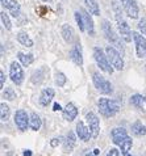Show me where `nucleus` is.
<instances>
[{
  "label": "nucleus",
  "mask_w": 146,
  "mask_h": 156,
  "mask_svg": "<svg viewBox=\"0 0 146 156\" xmlns=\"http://www.w3.org/2000/svg\"><path fill=\"white\" fill-rule=\"evenodd\" d=\"M113 9H115V19H116V24H117L120 37H121L125 42H130L132 37H133V33H132V30L129 28V24L125 21V19H124L122 15H121V12H120L119 4H117L116 0H113Z\"/></svg>",
  "instance_id": "obj_1"
},
{
  "label": "nucleus",
  "mask_w": 146,
  "mask_h": 156,
  "mask_svg": "<svg viewBox=\"0 0 146 156\" xmlns=\"http://www.w3.org/2000/svg\"><path fill=\"white\" fill-rule=\"evenodd\" d=\"M97 106H99V112L103 117H113L117 112L120 110V105L117 101L115 100H108V98H100L97 101Z\"/></svg>",
  "instance_id": "obj_2"
},
{
  "label": "nucleus",
  "mask_w": 146,
  "mask_h": 156,
  "mask_svg": "<svg viewBox=\"0 0 146 156\" xmlns=\"http://www.w3.org/2000/svg\"><path fill=\"white\" fill-rule=\"evenodd\" d=\"M93 58H95V60H96V63H97V66H99V68H100L101 71H104V72H107V73H112L113 72V70H115V67L113 66H111V63L109 62V59H108V57L103 53V50L100 49V47H95L93 49Z\"/></svg>",
  "instance_id": "obj_3"
},
{
  "label": "nucleus",
  "mask_w": 146,
  "mask_h": 156,
  "mask_svg": "<svg viewBox=\"0 0 146 156\" xmlns=\"http://www.w3.org/2000/svg\"><path fill=\"white\" fill-rule=\"evenodd\" d=\"M92 80H93V85H95V88L101 94H111L113 92L112 84H111L104 76H101L100 73H97V72L93 73V75H92Z\"/></svg>",
  "instance_id": "obj_4"
},
{
  "label": "nucleus",
  "mask_w": 146,
  "mask_h": 156,
  "mask_svg": "<svg viewBox=\"0 0 146 156\" xmlns=\"http://www.w3.org/2000/svg\"><path fill=\"white\" fill-rule=\"evenodd\" d=\"M105 53H107V57H108L109 62L112 63V66L115 67V70L121 71L124 68V60H122L121 54H120L113 46H107Z\"/></svg>",
  "instance_id": "obj_5"
},
{
  "label": "nucleus",
  "mask_w": 146,
  "mask_h": 156,
  "mask_svg": "<svg viewBox=\"0 0 146 156\" xmlns=\"http://www.w3.org/2000/svg\"><path fill=\"white\" fill-rule=\"evenodd\" d=\"M101 29H103V33H104V37L107 38V41H109L111 43H113L116 46H121L120 45V38L119 36L116 34L115 29L112 28V25L108 20H104L101 24Z\"/></svg>",
  "instance_id": "obj_6"
},
{
  "label": "nucleus",
  "mask_w": 146,
  "mask_h": 156,
  "mask_svg": "<svg viewBox=\"0 0 146 156\" xmlns=\"http://www.w3.org/2000/svg\"><path fill=\"white\" fill-rule=\"evenodd\" d=\"M9 76H11V80L13 81L16 85H21L24 81V72H23V68L17 62H12L11 67H9Z\"/></svg>",
  "instance_id": "obj_7"
},
{
  "label": "nucleus",
  "mask_w": 146,
  "mask_h": 156,
  "mask_svg": "<svg viewBox=\"0 0 146 156\" xmlns=\"http://www.w3.org/2000/svg\"><path fill=\"white\" fill-rule=\"evenodd\" d=\"M133 40H134L136 43L137 57L138 58L146 57V38L142 37V34H140L138 32H133Z\"/></svg>",
  "instance_id": "obj_8"
},
{
  "label": "nucleus",
  "mask_w": 146,
  "mask_h": 156,
  "mask_svg": "<svg viewBox=\"0 0 146 156\" xmlns=\"http://www.w3.org/2000/svg\"><path fill=\"white\" fill-rule=\"evenodd\" d=\"M86 119H87V123H88V127L91 130V134H92V138L96 139L99 136V131H100V123H99V118L96 117L95 113L89 112L86 115Z\"/></svg>",
  "instance_id": "obj_9"
},
{
  "label": "nucleus",
  "mask_w": 146,
  "mask_h": 156,
  "mask_svg": "<svg viewBox=\"0 0 146 156\" xmlns=\"http://www.w3.org/2000/svg\"><path fill=\"white\" fill-rule=\"evenodd\" d=\"M15 123L21 131H25L29 126V117L27 114V112L23 110V109L17 110L16 114H15Z\"/></svg>",
  "instance_id": "obj_10"
},
{
  "label": "nucleus",
  "mask_w": 146,
  "mask_h": 156,
  "mask_svg": "<svg viewBox=\"0 0 146 156\" xmlns=\"http://www.w3.org/2000/svg\"><path fill=\"white\" fill-rule=\"evenodd\" d=\"M121 2V5L124 7V9L128 13V16L130 19H137L138 17V7L134 0H120Z\"/></svg>",
  "instance_id": "obj_11"
},
{
  "label": "nucleus",
  "mask_w": 146,
  "mask_h": 156,
  "mask_svg": "<svg viewBox=\"0 0 146 156\" xmlns=\"http://www.w3.org/2000/svg\"><path fill=\"white\" fill-rule=\"evenodd\" d=\"M2 5L5 8V9L11 11V15L13 16L15 19L19 17L21 13V7L16 0H2Z\"/></svg>",
  "instance_id": "obj_12"
},
{
  "label": "nucleus",
  "mask_w": 146,
  "mask_h": 156,
  "mask_svg": "<svg viewBox=\"0 0 146 156\" xmlns=\"http://www.w3.org/2000/svg\"><path fill=\"white\" fill-rule=\"evenodd\" d=\"M76 135L83 142H87V140H89V138H92L91 130H89L88 126H86L82 121H79V122L76 123Z\"/></svg>",
  "instance_id": "obj_13"
},
{
  "label": "nucleus",
  "mask_w": 146,
  "mask_h": 156,
  "mask_svg": "<svg viewBox=\"0 0 146 156\" xmlns=\"http://www.w3.org/2000/svg\"><path fill=\"white\" fill-rule=\"evenodd\" d=\"M111 135H112V140H113L115 144L121 146V143L128 138V133L124 127H116L112 130Z\"/></svg>",
  "instance_id": "obj_14"
},
{
  "label": "nucleus",
  "mask_w": 146,
  "mask_h": 156,
  "mask_svg": "<svg viewBox=\"0 0 146 156\" xmlns=\"http://www.w3.org/2000/svg\"><path fill=\"white\" fill-rule=\"evenodd\" d=\"M79 11H80L82 16H83V21H84L86 30L88 32L89 36H95V25H93V20H92L91 15H89L86 9H83V8H80Z\"/></svg>",
  "instance_id": "obj_15"
},
{
  "label": "nucleus",
  "mask_w": 146,
  "mask_h": 156,
  "mask_svg": "<svg viewBox=\"0 0 146 156\" xmlns=\"http://www.w3.org/2000/svg\"><path fill=\"white\" fill-rule=\"evenodd\" d=\"M70 59L78 66H82L83 64V55H82V47L80 43H75L72 46V49L70 50Z\"/></svg>",
  "instance_id": "obj_16"
},
{
  "label": "nucleus",
  "mask_w": 146,
  "mask_h": 156,
  "mask_svg": "<svg viewBox=\"0 0 146 156\" xmlns=\"http://www.w3.org/2000/svg\"><path fill=\"white\" fill-rule=\"evenodd\" d=\"M130 104L133 106H136L138 110L146 113V97L142 94H133L130 97Z\"/></svg>",
  "instance_id": "obj_17"
},
{
  "label": "nucleus",
  "mask_w": 146,
  "mask_h": 156,
  "mask_svg": "<svg viewBox=\"0 0 146 156\" xmlns=\"http://www.w3.org/2000/svg\"><path fill=\"white\" fill-rule=\"evenodd\" d=\"M54 89L53 88H45V89H42V92L40 94V104L42 106H48L49 104L51 102V100H53L54 97Z\"/></svg>",
  "instance_id": "obj_18"
},
{
  "label": "nucleus",
  "mask_w": 146,
  "mask_h": 156,
  "mask_svg": "<svg viewBox=\"0 0 146 156\" xmlns=\"http://www.w3.org/2000/svg\"><path fill=\"white\" fill-rule=\"evenodd\" d=\"M76 115H78V109L75 108L74 104H67L65 106V109H63V118L68 122H71V121H74L76 118Z\"/></svg>",
  "instance_id": "obj_19"
},
{
  "label": "nucleus",
  "mask_w": 146,
  "mask_h": 156,
  "mask_svg": "<svg viewBox=\"0 0 146 156\" xmlns=\"http://www.w3.org/2000/svg\"><path fill=\"white\" fill-rule=\"evenodd\" d=\"M76 143V136L72 131H68V134L66 135V139H63V151H72V148L75 147Z\"/></svg>",
  "instance_id": "obj_20"
},
{
  "label": "nucleus",
  "mask_w": 146,
  "mask_h": 156,
  "mask_svg": "<svg viewBox=\"0 0 146 156\" xmlns=\"http://www.w3.org/2000/svg\"><path fill=\"white\" fill-rule=\"evenodd\" d=\"M62 37L67 43H71L74 41V29H72L68 24H65L62 27Z\"/></svg>",
  "instance_id": "obj_21"
},
{
  "label": "nucleus",
  "mask_w": 146,
  "mask_h": 156,
  "mask_svg": "<svg viewBox=\"0 0 146 156\" xmlns=\"http://www.w3.org/2000/svg\"><path fill=\"white\" fill-rule=\"evenodd\" d=\"M132 133L134 134L136 136H144V135H146V126L141 123L140 121H137V122L132 125Z\"/></svg>",
  "instance_id": "obj_22"
},
{
  "label": "nucleus",
  "mask_w": 146,
  "mask_h": 156,
  "mask_svg": "<svg viewBox=\"0 0 146 156\" xmlns=\"http://www.w3.org/2000/svg\"><path fill=\"white\" fill-rule=\"evenodd\" d=\"M41 118L40 115L36 114V113H32L31 114V118H29V126H31L32 130H34V131H38V130L41 129Z\"/></svg>",
  "instance_id": "obj_23"
},
{
  "label": "nucleus",
  "mask_w": 146,
  "mask_h": 156,
  "mask_svg": "<svg viewBox=\"0 0 146 156\" xmlns=\"http://www.w3.org/2000/svg\"><path fill=\"white\" fill-rule=\"evenodd\" d=\"M17 41L25 47H32L33 46V41L31 40V37H29L25 32H20L19 34H17Z\"/></svg>",
  "instance_id": "obj_24"
},
{
  "label": "nucleus",
  "mask_w": 146,
  "mask_h": 156,
  "mask_svg": "<svg viewBox=\"0 0 146 156\" xmlns=\"http://www.w3.org/2000/svg\"><path fill=\"white\" fill-rule=\"evenodd\" d=\"M17 58H19L21 64L25 66V67L31 66V64L33 63V60H34V57L32 54H24V53H19V54H17Z\"/></svg>",
  "instance_id": "obj_25"
},
{
  "label": "nucleus",
  "mask_w": 146,
  "mask_h": 156,
  "mask_svg": "<svg viewBox=\"0 0 146 156\" xmlns=\"http://www.w3.org/2000/svg\"><path fill=\"white\" fill-rule=\"evenodd\" d=\"M84 2L89 9V13H92L95 16L100 15V9H99V4L96 3V0H84Z\"/></svg>",
  "instance_id": "obj_26"
},
{
  "label": "nucleus",
  "mask_w": 146,
  "mask_h": 156,
  "mask_svg": "<svg viewBox=\"0 0 146 156\" xmlns=\"http://www.w3.org/2000/svg\"><path fill=\"white\" fill-rule=\"evenodd\" d=\"M9 115H11L9 106H8L7 104L2 102V105H0V118H2L3 122H5V121L9 119Z\"/></svg>",
  "instance_id": "obj_27"
},
{
  "label": "nucleus",
  "mask_w": 146,
  "mask_h": 156,
  "mask_svg": "<svg viewBox=\"0 0 146 156\" xmlns=\"http://www.w3.org/2000/svg\"><path fill=\"white\" fill-rule=\"evenodd\" d=\"M42 80H44V70L40 68V70H37V71L33 72V75H32V83L33 84H40Z\"/></svg>",
  "instance_id": "obj_28"
},
{
  "label": "nucleus",
  "mask_w": 146,
  "mask_h": 156,
  "mask_svg": "<svg viewBox=\"0 0 146 156\" xmlns=\"http://www.w3.org/2000/svg\"><path fill=\"white\" fill-rule=\"evenodd\" d=\"M132 144H133V142H132L130 138L128 136L126 139L121 143V146H120V147H121V154L122 155H128V152H129L130 148H132Z\"/></svg>",
  "instance_id": "obj_29"
},
{
  "label": "nucleus",
  "mask_w": 146,
  "mask_h": 156,
  "mask_svg": "<svg viewBox=\"0 0 146 156\" xmlns=\"http://www.w3.org/2000/svg\"><path fill=\"white\" fill-rule=\"evenodd\" d=\"M0 19H2V24H3V27L5 28L7 30H11V29H12L11 20H9V17L7 16L5 12H0Z\"/></svg>",
  "instance_id": "obj_30"
},
{
  "label": "nucleus",
  "mask_w": 146,
  "mask_h": 156,
  "mask_svg": "<svg viewBox=\"0 0 146 156\" xmlns=\"http://www.w3.org/2000/svg\"><path fill=\"white\" fill-rule=\"evenodd\" d=\"M66 76H65V73H62V72H57L55 73V84H57L58 87H63L66 84Z\"/></svg>",
  "instance_id": "obj_31"
},
{
  "label": "nucleus",
  "mask_w": 146,
  "mask_h": 156,
  "mask_svg": "<svg viewBox=\"0 0 146 156\" xmlns=\"http://www.w3.org/2000/svg\"><path fill=\"white\" fill-rule=\"evenodd\" d=\"M80 11H76L75 12V21L76 24H78L79 29L82 30V32H84L86 30V27H84V21H83V16H82V13H79Z\"/></svg>",
  "instance_id": "obj_32"
},
{
  "label": "nucleus",
  "mask_w": 146,
  "mask_h": 156,
  "mask_svg": "<svg viewBox=\"0 0 146 156\" xmlns=\"http://www.w3.org/2000/svg\"><path fill=\"white\" fill-rule=\"evenodd\" d=\"M3 97L9 100V101H12V100H15L16 93H15V90L12 88H5V90H3Z\"/></svg>",
  "instance_id": "obj_33"
},
{
  "label": "nucleus",
  "mask_w": 146,
  "mask_h": 156,
  "mask_svg": "<svg viewBox=\"0 0 146 156\" xmlns=\"http://www.w3.org/2000/svg\"><path fill=\"white\" fill-rule=\"evenodd\" d=\"M138 30L146 36V17H142V19L138 21Z\"/></svg>",
  "instance_id": "obj_34"
},
{
  "label": "nucleus",
  "mask_w": 146,
  "mask_h": 156,
  "mask_svg": "<svg viewBox=\"0 0 146 156\" xmlns=\"http://www.w3.org/2000/svg\"><path fill=\"white\" fill-rule=\"evenodd\" d=\"M62 139H63V138H61V136H59V138H53V139L50 140V146L51 147H57L59 143L62 142Z\"/></svg>",
  "instance_id": "obj_35"
},
{
  "label": "nucleus",
  "mask_w": 146,
  "mask_h": 156,
  "mask_svg": "<svg viewBox=\"0 0 146 156\" xmlns=\"http://www.w3.org/2000/svg\"><path fill=\"white\" fill-rule=\"evenodd\" d=\"M107 156H120V151L117 148H111L108 151V154H107Z\"/></svg>",
  "instance_id": "obj_36"
},
{
  "label": "nucleus",
  "mask_w": 146,
  "mask_h": 156,
  "mask_svg": "<svg viewBox=\"0 0 146 156\" xmlns=\"http://www.w3.org/2000/svg\"><path fill=\"white\" fill-rule=\"evenodd\" d=\"M4 83H5V75H4L3 71H0V88L4 87Z\"/></svg>",
  "instance_id": "obj_37"
},
{
  "label": "nucleus",
  "mask_w": 146,
  "mask_h": 156,
  "mask_svg": "<svg viewBox=\"0 0 146 156\" xmlns=\"http://www.w3.org/2000/svg\"><path fill=\"white\" fill-rule=\"evenodd\" d=\"M61 109H62V108H61V105H59L58 102H55L54 105H53V110L54 112H58V110H61Z\"/></svg>",
  "instance_id": "obj_38"
},
{
  "label": "nucleus",
  "mask_w": 146,
  "mask_h": 156,
  "mask_svg": "<svg viewBox=\"0 0 146 156\" xmlns=\"http://www.w3.org/2000/svg\"><path fill=\"white\" fill-rule=\"evenodd\" d=\"M24 156H32V151H24Z\"/></svg>",
  "instance_id": "obj_39"
},
{
  "label": "nucleus",
  "mask_w": 146,
  "mask_h": 156,
  "mask_svg": "<svg viewBox=\"0 0 146 156\" xmlns=\"http://www.w3.org/2000/svg\"><path fill=\"white\" fill-rule=\"evenodd\" d=\"M84 156H97V155H95V152H86Z\"/></svg>",
  "instance_id": "obj_40"
},
{
  "label": "nucleus",
  "mask_w": 146,
  "mask_h": 156,
  "mask_svg": "<svg viewBox=\"0 0 146 156\" xmlns=\"http://www.w3.org/2000/svg\"><path fill=\"white\" fill-rule=\"evenodd\" d=\"M5 156H16V154H15V152H12V151H9V152H7V154H5Z\"/></svg>",
  "instance_id": "obj_41"
},
{
  "label": "nucleus",
  "mask_w": 146,
  "mask_h": 156,
  "mask_svg": "<svg viewBox=\"0 0 146 156\" xmlns=\"http://www.w3.org/2000/svg\"><path fill=\"white\" fill-rule=\"evenodd\" d=\"M93 152H95V155H97V156H99V154H100V151H99L97 148H95V150H93Z\"/></svg>",
  "instance_id": "obj_42"
},
{
  "label": "nucleus",
  "mask_w": 146,
  "mask_h": 156,
  "mask_svg": "<svg viewBox=\"0 0 146 156\" xmlns=\"http://www.w3.org/2000/svg\"><path fill=\"white\" fill-rule=\"evenodd\" d=\"M41 2H49V0H41Z\"/></svg>",
  "instance_id": "obj_43"
}]
</instances>
